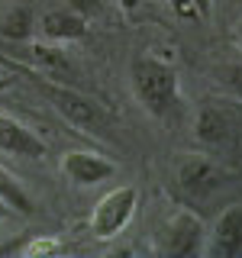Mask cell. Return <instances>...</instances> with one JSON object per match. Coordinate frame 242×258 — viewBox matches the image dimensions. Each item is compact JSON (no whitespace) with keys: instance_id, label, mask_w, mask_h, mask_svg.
<instances>
[{"instance_id":"obj_1","label":"cell","mask_w":242,"mask_h":258,"mask_svg":"<svg viewBox=\"0 0 242 258\" xmlns=\"http://www.w3.org/2000/svg\"><path fill=\"white\" fill-rule=\"evenodd\" d=\"M129 84H133L136 100L142 103L145 113L152 116H168L177 103V71L168 61H161L158 55H139L129 64Z\"/></svg>"},{"instance_id":"obj_2","label":"cell","mask_w":242,"mask_h":258,"mask_svg":"<svg viewBox=\"0 0 242 258\" xmlns=\"http://www.w3.org/2000/svg\"><path fill=\"white\" fill-rule=\"evenodd\" d=\"M20 71H26L29 81L48 97V103L58 110V116H65L71 126H78L81 133H91V136H107L110 116L97 100L84 97L81 91H75V87H68V84H55V81H48L45 75H39V71H32V68H20Z\"/></svg>"},{"instance_id":"obj_3","label":"cell","mask_w":242,"mask_h":258,"mask_svg":"<svg viewBox=\"0 0 242 258\" xmlns=\"http://www.w3.org/2000/svg\"><path fill=\"white\" fill-rule=\"evenodd\" d=\"M136 207H139V190H136L133 184H123V187L103 194V197L97 200L91 220H87L91 236L94 239H113V236H119V232L129 226V220H133Z\"/></svg>"},{"instance_id":"obj_4","label":"cell","mask_w":242,"mask_h":258,"mask_svg":"<svg viewBox=\"0 0 242 258\" xmlns=\"http://www.w3.org/2000/svg\"><path fill=\"white\" fill-rule=\"evenodd\" d=\"M204 239H207L204 220L181 207L168 216V226L161 232V252L171 255V258H188V255L204 252Z\"/></svg>"},{"instance_id":"obj_5","label":"cell","mask_w":242,"mask_h":258,"mask_svg":"<svg viewBox=\"0 0 242 258\" xmlns=\"http://www.w3.org/2000/svg\"><path fill=\"white\" fill-rule=\"evenodd\" d=\"M207 258H239L242 255V204L226 207L207 229L204 252Z\"/></svg>"},{"instance_id":"obj_6","label":"cell","mask_w":242,"mask_h":258,"mask_svg":"<svg viewBox=\"0 0 242 258\" xmlns=\"http://www.w3.org/2000/svg\"><path fill=\"white\" fill-rule=\"evenodd\" d=\"M62 174L68 177L71 184H78V187H94V184H103L110 181L113 174H116V165L100 155V152H68V155L62 158Z\"/></svg>"},{"instance_id":"obj_7","label":"cell","mask_w":242,"mask_h":258,"mask_svg":"<svg viewBox=\"0 0 242 258\" xmlns=\"http://www.w3.org/2000/svg\"><path fill=\"white\" fill-rule=\"evenodd\" d=\"M0 152L23 155V158H42L45 155V142L39 139L29 126H23L20 119L0 113Z\"/></svg>"},{"instance_id":"obj_8","label":"cell","mask_w":242,"mask_h":258,"mask_svg":"<svg viewBox=\"0 0 242 258\" xmlns=\"http://www.w3.org/2000/svg\"><path fill=\"white\" fill-rule=\"evenodd\" d=\"M220 177H223L220 168L204 155H191V158H184L181 165H177V184H181V190H188L191 197L210 194L216 184H220Z\"/></svg>"},{"instance_id":"obj_9","label":"cell","mask_w":242,"mask_h":258,"mask_svg":"<svg viewBox=\"0 0 242 258\" xmlns=\"http://www.w3.org/2000/svg\"><path fill=\"white\" fill-rule=\"evenodd\" d=\"M39 29L48 42H78V39L87 36V20L71 7H62V10H48L39 23Z\"/></svg>"},{"instance_id":"obj_10","label":"cell","mask_w":242,"mask_h":258,"mask_svg":"<svg viewBox=\"0 0 242 258\" xmlns=\"http://www.w3.org/2000/svg\"><path fill=\"white\" fill-rule=\"evenodd\" d=\"M29 58L36 61L32 71H39L45 78H71L75 75V64H71L68 52L58 48V42H36L29 48Z\"/></svg>"},{"instance_id":"obj_11","label":"cell","mask_w":242,"mask_h":258,"mask_svg":"<svg viewBox=\"0 0 242 258\" xmlns=\"http://www.w3.org/2000/svg\"><path fill=\"white\" fill-rule=\"evenodd\" d=\"M194 133L204 145H220L226 136H229V119L223 116V110L207 107L197 113V123H194Z\"/></svg>"},{"instance_id":"obj_12","label":"cell","mask_w":242,"mask_h":258,"mask_svg":"<svg viewBox=\"0 0 242 258\" xmlns=\"http://www.w3.org/2000/svg\"><path fill=\"white\" fill-rule=\"evenodd\" d=\"M0 200H4V204L10 207L13 213H23V216H32V213H36L32 197L23 190V184L16 181L10 171H4V168H0Z\"/></svg>"},{"instance_id":"obj_13","label":"cell","mask_w":242,"mask_h":258,"mask_svg":"<svg viewBox=\"0 0 242 258\" xmlns=\"http://www.w3.org/2000/svg\"><path fill=\"white\" fill-rule=\"evenodd\" d=\"M213 84L216 91H223L226 97L242 103V61H226L213 71Z\"/></svg>"},{"instance_id":"obj_14","label":"cell","mask_w":242,"mask_h":258,"mask_svg":"<svg viewBox=\"0 0 242 258\" xmlns=\"http://www.w3.org/2000/svg\"><path fill=\"white\" fill-rule=\"evenodd\" d=\"M29 32H32L29 10H13V13H7L4 20H0V36H4V39L23 42V39H29Z\"/></svg>"},{"instance_id":"obj_15","label":"cell","mask_w":242,"mask_h":258,"mask_svg":"<svg viewBox=\"0 0 242 258\" xmlns=\"http://www.w3.org/2000/svg\"><path fill=\"white\" fill-rule=\"evenodd\" d=\"M65 248V242L62 239H52V236H36V239H29L26 245H16V252L20 255H26V258H36V255H58Z\"/></svg>"},{"instance_id":"obj_16","label":"cell","mask_w":242,"mask_h":258,"mask_svg":"<svg viewBox=\"0 0 242 258\" xmlns=\"http://www.w3.org/2000/svg\"><path fill=\"white\" fill-rule=\"evenodd\" d=\"M68 7L75 13H81L84 20H91V16H97L103 10V0H68Z\"/></svg>"},{"instance_id":"obj_17","label":"cell","mask_w":242,"mask_h":258,"mask_svg":"<svg viewBox=\"0 0 242 258\" xmlns=\"http://www.w3.org/2000/svg\"><path fill=\"white\" fill-rule=\"evenodd\" d=\"M168 4H171V10H174L177 16H188V20H191V16H200L197 7H194L191 0H168Z\"/></svg>"},{"instance_id":"obj_18","label":"cell","mask_w":242,"mask_h":258,"mask_svg":"<svg viewBox=\"0 0 242 258\" xmlns=\"http://www.w3.org/2000/svg\"><path fill=\"white\" fill-rule=\"evenodd\" d=\"M194 7H197V13H200V20H207L210 13H213V0H191Z\"/></svg>"},{"instance_id":"obj_19","label":"cell","mask_w":242,"mask_h":258,"mask_svg":"<svg viewBox=\"0 0 242 258\" xmlns=\"http://www.w3.org/2000/svg\"><path fill=\"white\" fill-rule=\"evenodd\" d=\"M10 216H13V210H10V207H7V204H4V200H0V223H4V220H10Z\"/></svg>"},{"instance_id":"obj_20","label":"cell","mask_w":242,"mask_h":258,"mask_svg":"<svg viewBox=\"0 0 242 258\" xmlns=\"http://www.w3.org/2000/svg\"><path fill=\"white\" fill-rule=\"evenodd\" d=\"M119 7H123V10H126V13H133V10H136V7H139V0H119Z\"/></svg>"},{"instance_id":"obj_21","label":"cell","mask_w":242,"mask_h":258,"mask_svg":"<svg viewBox=\"0 0 242 258\" xmlns=\"http://www.w3.org/2000/svg\"><path fill=\"white\" fill-rule=\"evenodd\" d=\"M232 39H236V45L242 48V20L236 23V29H232Z\"/></svg>"},{"instance_id":"obj_22","label":"cell","mask_w":242,"mask_h":258,"mask_svg":"<svg viewBox=\"0 0 242 258\" xmlns=\"http://www.w3.org/2000/svg\"><path fill=\"white\" fill-rule=\"evenodd\" d=\"M4 87H7V78H0V94H4Z\"/></svg>"}]
</instances>
